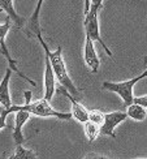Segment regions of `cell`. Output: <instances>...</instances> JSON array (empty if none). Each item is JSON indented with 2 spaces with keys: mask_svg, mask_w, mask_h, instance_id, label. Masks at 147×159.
<instances>
[{
  "mask_svg": "<svg viewBox=\"0 0 147 159\" xmlns=\"http://www.w3.org/2000/svg\"><path fill=\"white\" fill-rule=\"evenodd\" d=\"M37 39L39 41V43L42 44L43 50L47 52L48 56H50V61H51V65H52V69H53V73H55V77L59 81V84L63 86V88L69 93L70 95H73L76 99H78V94H79V89L76 88L73 81L70 80L69 75H68V70L65 68V64H64V60H63V54H61V46H57V48L55 51H51L50 47L47 46L43 41V37L42 34L37 35Z\"/></svg>",
  "mask_w": 147,
  "mask_h": 159,
  "instance_id": "6da1fadb",
  "label": "cell"
},
{
  "mask_svg": "<svg viewBox=\"0 0 147 159\" xmlns=\"http://www.w3.org/2000/svg\"><path fill=\"white\" fill-rule=\"evenodd\" d=\"M18 110H24V111H28L30 112L31 115H37V116H42V117H56L60 119V120H70L73 117V115L70 112H59L56 110H53L51 106L48 104V101L46 99H41L38 102L34 103H25L24 106H12L11 111L12 112H16Z\"/></svg>",
  "mask_w": 147,
  "mask_h": 159,
  "instance_id": "7a4b0ae2",
  "label": "cell"
},
{
  "mask_svg": "<svg viewBox=\"0 0 147 159\" xmlns=\"http://www.w3.org/2000/svg\"><path fill=\"white\" fill-rule=\"evenodd\" d=\"M147 77L146 73L143 72L142 75H139L131 80H128V81H122V82H111V81H104L103 82V89L108 90V91H113L118 94L122 99V103L125 107L130 106L133 102H134V95H133V88L134 85L141 81L142 78Z\"/></svg>",
  "mask_w": 147,
  "mask_h": 159,
  "instance_id": "3957f363",
  "label": "cell"
},
{
  "mask_svg": "<svg viewBox=\"0 0 147 159\" xmlns=\"http://www.w3.org/2000/svg\"><path fill=\"white\" fill-rule=\"evenodd\" d=\"M102 7H99L96 4H90V11L85 15V30H86V35L90 37L94 42H99L100 46L105 50V52L108 54V56L113 57L111 50L108 48L103 41L102 35H100V30H99V22H98V12Z\"/></svg>",
  "mask_w": 147,
  "mask_h": 159,
  "instance_id": "277c9868",
  "label": "cell"
},
{
  "mask_svg": "<svg viewBox=\"0 0 147 159\" xmlns=\"http://www.w3.org/2000/svg\"><path fill=\"white\" fill-rule=\"evenodd\" d=\"M0 12H2V9H0ZM9 29H11V18L8 17L4 24L0 25V52H2V55L7 59V61H8V65H9L8 68H11L13 72H16V73H17L20 77H22L25 81H28L31 86H37L35 81L30 80L28 76L24 75L22 72L18 69V67L16 65V60H15V59H13V57L11 56V54H9V50H8V47H7V43H5V37H7V33L9 31Z\"/></svg>",
  "mask_w": 147,
  "mask_h": 159,
  "instance_id": "5b68a950",
  "label": "cell"
},
{
  "mask_svg": "<svg viewBox=\"0 0 147 159\" xmlns=\"http://www.w3.org/2000/svg\"><path fill=\"white\" fill-rule=\"evenodd\" d=\"M126 117H128V114L122 112V111H115V112H109V114H104L103 124L100 125V133L116 138L115 129Z\"/></svg>",
  "mask_w": 147,
  "mask_h": 159,
  "instance_id": "8992f818",
  "label": "cell"
},
{
  "mask_svg": "<svg viewBox=\"0 0 147 159\" xmlns=\"http://www.w3.org/2000/svg\"><path fill=\"white\" fill-rule=\"evenodd\" d=\"M59 91L61 93V94H64L66 98L69 99V102H70V104H72V115H73V117H74L76 120H78L79 123H82V124L87 121V120H89V111L86 110L74 97L70 95L69 93L66 91L61 85L59 86Z\"/></svg>",
  "mask_w": 147,
  "mask_h": 159,
  "instance_id": "52a82bcc",
  "label": "cell"
},
{
  "mask_svg": "<svg viewBox=\"0 0 147 159\" xmlns=\"http://www.w3.org/2000/svg\"><path fill=\"white\" fill-rule=\"evenodd\" d=\"M85 61L91 68L92 73H96L99 70L100 61L94 47V41L87 35H86V41H85Z\"/></svg>",
  "mask_w": 147,
  "mask_h": 159,
  "instance_id": "ba28073f",
  "label": "cell"
},
{
  "mask_svg": "<svg viewBox=\"0 0 147 159\" xmlns=\"http://www.w3.org/2000/svg\"><path fill=\"white\" fill-rule=\"evenodd\" d=\"M30 112L18 110L16 111V119H15V130H13V140H15L16 145H22L25 141V137L22 134V127L24 124L28 121V119L30 117Z\"/></svg>",
  "mask_w": 147,
  "mask_h": 159,
  "instance_id": "9c48e42d",
  "label": "cell"
},
{
  "mask_svg": "<svg viewBox=\"0 0 147 159\" xmlns=\"http://www.w3.org/2000/svg\"><path fill=\"white\" fill-rule=\"evenodd\" d=\"M44 0H38L37 2V7H35V11L33 12V15L29 20V24L26 25V29L25 33L28 34V37H35L42 34L41 31V25H39V15H41V8H42V4H43Z\"/></svg>",
  "mask_w": 147,
  "mask_h": 159,
  "instance_id": "30bf717a",
  "label": "cell"
},
{
  "mask_svg": "<svg viewBox=\"0 0 147 159\" xmlns=\"http://www.w3.org/2000/svg\"><path fill=\"white\" fill-rule=\"evenodd\" d=\"M12 69L7 68L4 78L0 82V104L4 106L5 108H11L12 107V98L9 94V81L12 77Z\"/></svg>",
  "mask_w": 147,
  "mask_h": 159,
  "instance_id": "8fae6325",
  "label": "cell"
},
{
  "mask_svg": "<svg viewBox=\"0 0 147 159\" xmlns=\"http://www.w3.org/2000/svg\"><path fill=\"white\" fill-rule=\"evenodd\" d=\"M0 9L8 15V17L17 25L18 29L25 28V20L20 15H17V12L13 8V0H0Z\"/></svg>",
  "mask_w": 147,
  "mask_h": 159,
  "instance_id": "7c38bea8",
  "label": "cell"
},
{
  "mask_svg": "<svg viewBox=\"0 0 147 159\" xmlns=\"http://www.w3.org/2000/svg\"><path fill=\"white\" fill-rule=\"evenodd\" d=\"M128 117L133 119V120H137V121H143L147 117V111L143 106L141 104H137V103H131L130 106H128Z\"/></svg>",
  "mask_w": 147,
  "mask_h": 159,
  "instance_id": "4fadbf2b",
  "label": "cell"
},
{
  "mask_svg": "<svg viewBox=\"0 0 147 159\" xmlns=\"http://www.w3.org/2000/svg\"><path fill=\"white\" fill-rule=\"evenodd\" d=\"M83 125H85V133H86V136H87L89 141L90 142H94L96 138H98V136L100 134V127H99L98 124L90 121V120L83 123Z\"/></svg>",
  "mask_w": 147,
  "mask_h": 159,
  "instance_id": "5bb4252c",
  "label": "cell"
},
{
  "mask_svg": "<svg viewBox=\"0 0 147 159\" xmlns=\"http://www.w3.org/2000/svg\"><path fill=\"white\" fill-rule=\"evenodd\" d=\"M8 159H37V154L33 150L25 149L22 145H17L15 154Z\"/></svg>",
  "mask_w": 147,
  "mask_h": 159,
  "instance_id": "9a60e30c",
  "label": "cell"
},
{
  "mask_svg": "<svg viewBox=\"0 0 147 159\" xmlns=\"http://www.w3.org/2000/svg\"><path fill=\"white\" fill-rule=\"evenodd\" d=\"M89 120L98 124L99 127L103 124V120H104V114L102 111L99 110H92V111H89Z\"/></svg>",
  "mask_w": 147,
  "mask_h": 159,
  "instance_id": "2e32d148",
  "label": "cell"
},
{
  "mask_svg": "<svg viewBox=\"0 0 147 159\" xmlns=\"http://www.w3.org/2000/svg\"><path fill=\"white\" fill-rule=\"evenodd\" d=\"M9 114H12V111H11V108H5L4 110V112L2 115H0V130H2L3 128H5V120H7V116H8Z\"/></svg>",
  "mask_w": 147,
  "mask_h": 159,
  "instance_id": "e0dca14e",
  "label": "cell"
},
{
  "mask_svg": "<svg viewBox=\"0 0 147 159\" xmlns=\"http://www.w3.org/2000/svg\"><path fill=\"white\" fill-rule=\"evenodd\" d=\"M133 103L141 104V106H143L145 108H147V95H142V97H137V98H134V102H133Z\"/></svg>",
  "mask_w": 147,
  "mask_h": 159,
  "instance_id": "ac0fdd59",
  "label": "cell"
},
{
  "mask_svg": "<svg viewBox=\"0 0 147 159\" xmlns=\"http://www.w3.org/2000/svg\"><path fill=\"white\" fill-rule=\"evenodd\" d=\"M83 159H108V158L104 157V155H100V154H95V153H92V154H89L87 157H85Z\"/></svg>",
  "mask_w": 147,
  "mask_h": 159,
  "instance_id": "d6986e66",
  "label": "cell"
},
{
  "mask_svg": "<svg viewBox=\"0 0 147 159\" xmlns=\"http://www.w3.org/2000/svg\"><path fill=\"white\" fill-rule=\"evenodd\" d=\"M91 4H96L99 7H103V0H90Z\"/></svg>",
  "mask_w": 147,
  "mask_h": 159,
  "instance_id": "ffe728a7",
  "label": "cell"
},
{
  "mask_svg": "<svg viewBox=\"0 0 147 159\" xmlns=\"http://www.w3.org/2000/svg\"><path fill=\"white\" fill-rule=\"evenodd\" d=\"M4 110H5V107H4V106H2V107H0V115L4 112Z\"/></svg>",
  "mask_w": 147,
  "mask_h": 159,
  "instance_id": "44dd1931",
  "label": "cell"
},
{
  "mask_svg": "<svg viewBox=\"0 0 147 159\" xmlns=\"http://www.w3.org/2000/svg\"><path fill=\"white\" fill-rule=\"evenodd\" d=\"M145 63H147V56H146V57H145Z\"/></svg>",
  "mask_w": 147,
  "mask_h": 159,
  "instance_id": "7402d4cb",
  "label": "cell"
},
{
  "mask_svg": "<svg viewBox=\"0 0 147 159\" xmlns=\"http://www.w3.org/2000/svg\"><path fill=\"white\" fill-rule=\"evenodd\" d=\"M138 159H147V158H138Z\"/></svg>",
  "mask_w": 147,
  "mask_h": 159,
  "instance_id": "603a6c76",
  "label": "cell"
},
{
  "mask_svg": "<svg viewBox=\"0 0 147 159\" xmlns=\"http://www.w3.org/2000/svg\"><path fill=\"white\" fill-rule=\"evenodd\" d=\"M145 73H146V76H147V70H145Z\"/></svg>",
  "mask_w": 147,
  "mask_h": 159,
  "instance_id": "cb8c5ba5",
  "label": "cell"
}]
</instances>
